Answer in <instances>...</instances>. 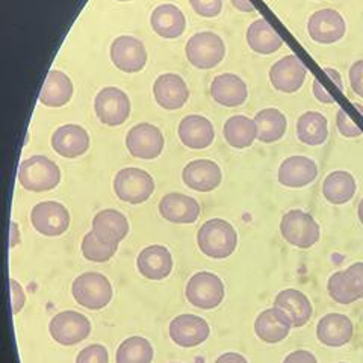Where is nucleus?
Instances as JSON below:
<instances>
[{"label":"nucleus","mask_w":363,"mask_h":363,"mask_svg":"<svg viewBox=\"0 0 363 363\" xmlns=\"http://www.w3.org/2000/svg\"><path fill=\"white\" fill-rule=\"evenodd\" d=\"M150 25L156 35L165 40H176L184 35L186 18L182 9L172 4L159 5L150 16Z\"/></svg>","instance_id":"nucleus-27"},{"label":"nucleus","mask_w":363,"mask_h":363,"mask_svg":"<svg viewBox=\"0 0 363 363\" xmlns=\"http://www.w3.org/2000/svg\"><path fill=\"white\" fill-rule=\"evenodd\" d=\"M245 40L248 48L257 55H272L283 45L281 37L265 18H257L248 26Z\"/></svg>","instance_id":"nucleus-31"},{"label":"nucleus","mask_w":363,"mask_h":363,"mask_svg":"<svg viewBox=\"0 0 363 363\" xmlns=\"http://www.w3.org/2000/svg\"><path fill=\"white\" fill-rule=\"evenodd\" d=\"M109 56L112 64L123 73H140L147 64V50L141 40L132 35L117 37L111 44Z\"/></svg>","instance_id":"nucleus-13"},{"label":"nucleus","mask_w":363,"mask_h":363,"mask_svg":"<svg viewBox=\"0 0 363 363\" xmlns=\"http://www.w3.org/2000/svg\"><path fill=\"white\" fill-rule=\"evenodd\" d=\"M336 128L337 132L345 136V138H359L362 136V130L357 128V124L348 117V113L344 109H339L336 112Z\"/></svg>","instance_id":"nucleus-40"},{"label":"nucleus","mask_w":363,"mask_h":363,"mask_svg":"<svg viewBox=\"0 0 363 363\" xmlns=\"http://www.w3.org/2000/svg\"><path fill=\"white\" fill-rule=\"evenodd\" d=\"M348 77H350L351 89L354 91V94L363 99V60H359L351 65Z\"/></svg>","instance_id":"nucleus-41"},{"label":"nucleus","mask_w":363,"mask_h":363,"mask_svg":"<svg viewBox=\"0 0 363 363\" xmlns=\"http://www.w3.org/2000/svg\"><path fill=\"white\" fill-rule=\"evenodd\" d=\"M73 298L77 304L89 311L105 309L112 300V285L106 276L100 272H84L74 279L72 285Z\"/></svg>","instance_id":"nucleus-3"},{"label":"nucleus","mask_w":363,"mask_h":363,"mask_svg":"<svg viewBox=\"0 0 363 363\" xmlns=\"http://www.w3.org/2000/svg\"><path fill=\"white\" fill-rule=\"evenodd\" d=\"M357 191V182L354 176L345 169H336L328 174L323 182V196L324 199L335 204L342 206L353 200Z\"/></svg>","instance_id":"nucleus-30"},{"label":"nucleus","mask_w":363,"mask_h":363,"mask_svg":"<svg viewBox=\"0 0 363 363\" xmlns=\"http://www.w3.org/2000/svg\"><path fill=\"white\" fill-rule=\"evenodd\" d=\"M328 295L330 298L339 304H351L356 303L359 298V295L356 294L353 285H351L350 277L347 274V271H336L328 279Z\"/></svg>","instance_id":"nucleus-37"},{"label":"nucleus","mask_w":363,"mask_h":363,"mask_svg":"<svg viewBox=\"0 0 363 363\" xmlns=\"http://www.w3.org/2000/svg\"><path fill=\"white\" fill-rule=\"evenodd\" d=\"M345 271L359 298H363V262L351 264Z\"/></svg>","instance_id":"nucleus-43"},{"label":"nucleus","mask_w":363,"mask_h":363,"mask_svg":"<svg viewBox=\"0 0 363 363\" xmlns=\"http://www.w3.org/2000/svg\"><path fill=\"white\" fill-rule=\"evenodd\" d=\"M185 55L192 67L199 70H211L224 60L225 44L218 33L209 30L197 32L188 40Z\"/></svg>","instance_id":"nucleus-5"},{"label":"nucleus","mask_w":363,"mask_h":363,"mask_svg":"<svg viewBox=\"0 0 363 363\" xmlns=\"http://www.w3.org/2000/svg\"><path fill=\"white\" fill-rule=\"evenodd\" d=\"M179 140L191 150H204L215 140V129L209 118L203 116H186L179 123Z\"/></svg>","instance_id":"nucleus-22"},{"label":"nucleus","mask_w":363,"mask_h":363,"mask_svg":"<svg viewBox=\"0 0 363 363\" xmlns=\"http://www.w3.org/2000/svg\"><path fill=\"white\" fill-rule=\"evenodd\" d=\"M153 96L156 104L167 111L184 108L189 99V89L185 79L176 73H164L157 76L153 84Z\"/></svg>","instance_id":"nucleus-18"},{"label":"nucleus","mask_w":363,"mask_h":363,"mask_svg":"<svg viewBox=\"0 0 363 363\" xmlns=\"http://www.w3.org/2000/svg\"><path fill=\"white\" fill-rule=\"evenodd\" d=\"M17 179L26 191L45 192L61 184V169L48 156L35 155L21 161Z\"/></svg>","instance_id":"nucleus-2"},{"label":"nucleus","mask_w":363,"mask_h":363,"mask_svg":"<svg viewBox=\"0 0 363 363\" xmlns=\"http://www.w3.org/2000/svg\"><path fill=\"white\" fill-rule=\"evenodd\" d=\"M9 286H11V300H13V313L17 315L23 308H25L26 294L16 279H11Z\"/></svg>","instance_id":"nucleus-42"},{"label":"nucleus","mask_w":363,"mask_h":363,"mask_svg":"<svg viewBox=\"0 0 363 363\" xmlns=\"http://www.w3.org/2000/svg\"><path fill=\"white\" fill-rule=\"evenodd\" d=\"M316 177H318L316 162L312 157L303 156V155H294L283 159L277 173L279 184L292 189L309 186L316 180Z\"/></svg>","instance_id":"nucleus-16"},{"label":"nucleus","mask_w":363,"mask_h":363,"mask_svg":"<svg viewBox=\"0 0 363 363\" xmlns=\"http://www.w3.org/2000/svg\"><path fill=\"white\" fill-rule=\"evenodd\" d=\"M182 180L192 191L212 192L221 185L223 173L220 165L211 159H196L185 165Z\"/></svg>","instance_id":"nucleus-17"},{"label":"nucleus","mask_w":363,"mask_h":363,"mask_svg":"<svg viewBox=\"0 0 363 363\" xmlns=\"http://www.w3.org/2000/svg\"><path fill=\"white\" fill-rule=\"evenodd\" d=\"M194 13L204 18L218 17L223 9V0H189Z\"/></svg>","instance_id":"nucleus-39"},{"label":"nucleus","mask_w":363,"mask_h":363,"mask_svg":"<svg viewBox=\"0 0 363 363\" xmlns=\"http://www.w3.org/2000/svg\"><path fill=\"white\" fill-rule=\"evenodd\" d=\"M230 4L240 13H255L256 11V6L252 0H230Z\"/></svg>","instance_id":"nucleus-47"},{"label":"nucleus","mask_w":363,"mask_h":363,"mask_svg":"<svg viewBox=\"0 0 363 363\" xmlns=\"http://www.w3.org/2000/svg\"><path fill=\"white\" fill-rule=\"evenodd\" d=\"M324 73L327 76L332 77V81L335 82V85L339 88V91H344V82H342V76L339 74L337 70H335V68L332 67H324Z\"/></svg>","instance_id":"nucleus-48"},{"label":"nucleus","mask_w":363,"mask_h":363,"mask_svg":"<svg viewBox=\"0 0 363 363\" xmlns=\"http://www.w3.org/2000/svg\"><path fill=\"white\" fill-rule=\"evenodd\" d=\"M168 330L173 342L182 348L199 347L203 342H206V339L211 335V327L208 321L192 313L177 315L169 323Z\"/></svg>","instance_id":"nucleus-15"},{"label":"nucleus","mask_w":363,"mask_h":363,"mask_svg":"<svg viewBox=\"0 0 363 363\" xmlns=\"http://www.w3.org/2000/svg\"><path fill=\"white\" fill-rule=\"evenodd\" d=\"M308 68L295 55H286L269 68V82L272 88L283 94H294L306 82Z\"/></svg>","instance_id":"nucleus-14"},{"label":"nucleus","mask_w":363,"mask_h":363,"mask_svg":"<svg viewBox=\"0 0 363 363\" xmlns=\"http://www.w3.org/2000/svg\"><path fill=\"white\" fill-rule=\"evenodd\" d=\"M353 106H354V108L362 113V116H363V106H362V105H359V104H353Z\"/></svg>","instance_id":"nucleus-51"},{"label":"nucleus","mask_w":363,"mask_h":363,"mask_svg":"<svg viewBox=\"0 0 363 363\" xmlns=\"http://www.w3.org/2000/svg\"><path fill=\"white\" fill-rule=\"evenodd\" d=\"M308 33L316 44H335L345 37L347 23L336 9H318L308 20Z\"/></svg>","instance_id":"nucleus-11"},{"label":"nucleus","mask_w":363,"mask_h":363,"mask_svg":"<svg viewBox=\"0 0 363 363\" xmlns=\"http://www.w3.org/2000/svg\"><path fill=\"white\" fill-rule=\"evenodd\" d=\"M76 363H109L108 350L100 344H91L79 351Z\"/></svg>","instance_id":"nucleus-38"},{"label":"nucleus","mask_w":363,"mask_h":363,"mask_svg":"<svg viewBox=\"0 0 363 363\" xmlns=\"http://www.w3.org/2000/svg\"><path fill=\"white\" fill-rule=\"evenodd\" d=\"M312 93H313L315 99L323 105H333L335 104V97L330 93H328L327 88L321 84L320 79H315V81H313Z\"/></svg>","instance_id":"nucleus-44"},{"label":"nucleus","mask_w":363,"mask_h":363,"mask_svg":"<svg viewBox=\"0 0 363 363\" xmlns=\"http://www.w3.org/2000/svg\"><path fill=\"white\" fill-rule=\"evenodd\" d=\"M185 294L192 306L211 311L218 308L224 300V283L213 272L200 271L188 280Z\"/></svg>","instance_id":"nucleus-7"},{"label":"nucleus","mask_w":363,"mask_h":363,"mask_svg":"<svg viewBox=\"0 0 363 363\" xmlns=\"http://www.w3.org/2000/svg\"><path fill=\"white\" fill-rule=\"evenodd\" d=\"M283 363H318V359L308 350H297L289 353Z\"/></svg>","instance_id":"nucleus-45"},{"label":"nucleus","mask_w":363,"mask_h":363,"mask_svg":"<svg viewBox=\"0 0 363 363\" xmlns=\"http://www.w3.org/2000/svg\"><path fill=\"white\" fill-rule=\"evenodd\" d=\"M200 252L211 259H225L235 253L238 233L235 227L223 218L208 220L197 232Z\"/></svg>","instance_id":"nucleus-1"},{"label":"nucleus","mask_w":363,"mask_h":363,"mask_svg":"<svg viewBox=\"0 0 363 363\" xmlns=\"http://www.w3.org/2000/svg\"><path fill=\"white\" fill-rule=\"evenodd\" d=\"M337 363H347V362H337Z\"/></svg>","instance_id":"nucleus-53"},{"label":"nucleus","mask_w":363,"mask_h":363,"mask_svg":"<svg viewBox=\"0 0 363 363\" xmlns=\"http://www.w3.org/2000/svg\"><path fill=\"white\" fill-rule=\"evenodd\" d=\"M274 308L288 315L294 328L308 324L313 315V308L308 295L292 288L283 289L276 295Z\"/></svg>","instance_id":"nucleus-26"},{"label":"nucleus","mask_w":363,"mask_h":363,"mask_svg":"<svg viewBox=\"0 0 363 363\" xmlns=\"http://www.w3.org/2000/svg\"><path fill=\"white\" fill-rule=\"evenodd\" d=\"M82 255L89 262H96V264H105L108 260H111L113 256H116L118 245L116 244H109L101 241L100 238L91 230L88 232L81 244Z\"/></svg>","instance_id":"nucleus-36"},{"label":"nucleus","mask_w":363,"mask_h":363,"mask_svg":"<svg viewBox=\"0 0 363 363\" xmlns=\"http://www.w3.org/2000/svg\"><path fill=\"white\" fill-rule=\"evenodd\" d=\"M211 97L224 108H236L245 104L248 88L242 79L233 73H223L211 84Z\"/></svg>","instance_id":"nucleus-25"},{"label":"nucleus","mask_w":363,"mask_h":363,"mask_svg":"<svg viewBox=\"0 0 363 363\" xmlns=\"http://www.w3.org/2000/svg\"><path fill=\"white\" fill-rule=\"evenodd\" d=\"M70 212L60 201H41L30 211L33 229L49 238L64 235L70 227Z\"/></svg>","instance_id":"nucleus-10"},{"label":"nucleus","mask_w":363,"mask_h":363,"mask_svg":"<svg viewBox=\"0 0 363 363\" xmlns=\"http://www.w3.org/2000/svg\"><path fill=\"white\" fill-rule=\"evenodd\" d=\"M155 356L149 339L143 336H130L124 339L117 348V363H152Z\"/></svg>","instance_id":"nucleus-35"},{"label":"nucleus","mask_w":363,"mask_h":363,"mask_svg":"<svg viewBox=\"0 0 363 363\" xmlns=\"http://www.w3.org/2000/svg\"><path fill=\"white\" fill-rule=\"evenodd\" d=\"M292 323L285 312L272 308L260 312L255 321V333L265 344H279L291 333Z\"/></svg>","instance_id":"nucleus-23"},{"label":"nucleus","mask_w":363,"mask_h":363,"mask_svg":"<svg viewBox=\"0 0 363 363\" xmlns=\"http://www.w3.org/2000/svg\"><path fill=\"white\" fill-rule=\"evenodd\" d=\"M74 94L72 79L61 70H50L40 93V104L48 108H62L70 104Z\"/></svg>","instance_id":"nucleus-28"},{"label":"nucleus","mask_w":363,"mask_h":363,"mask_svg":"<svg viewBox=\"0 0 363 363\" xmlns=\"http://www.w3.org/2000/svg\"><path fill=\"white\" fill-rule=\"evenodd\" d=\"M49 332L56 344L72 347L81 344L89 336L91 323L81 312L64 311L52 318Z\"/></svg>","instance_id":"nucleus-9"},{"label":"nucleus","mask_w":363,"mask_h":363,"mask_svg":"<svg viewBox=\"0 0 363 363\" xmlns=\"http://www.w3.org/2000/svg\"><path fill=\"white\" fill-rule=\"evenodd\" d=\"M257 126V140L264 144L280 141L286 133L288 118L277 108H265L259 111L255 117Z\"/></svg>","instance_id":"nucleus-34"},{"label":"nucleus","mask_w":363,"mask_h":363,"mask_svg":"<svg viewBox=\"0 0 363 363\" xmlns=\"http://www.w3.org/2000/svg\"><path fill=\"white\" fill-rule=\"evenodd\" d=\"M354 336V325L347 315L328 313L324 315L316 325V337L325 347H344Z\"/></svg>","instance_id":"nucleus-20"},{"label":"nucleus","mask_w":363,"mask_h":363,"mask_svg":"<svg viewBox=\"0 0 363 363\" xmlns=\"http://www.w3.org/2000/svg\"><path fill=\"white\" fill-rule=\"evenodd\" d=\"M140 274L149 280H164L173 271V256L164 245H149L136 257Z\"/></svg>","instance_id":"nucleus-24"},{"label":"nucleus","mask_w":363,"mask_h":363,"mask_svg":"<svg viewBox=\"0 0 363 363\" xmlns=\"http://www.w3.org/2000/svg\"><path fill=\"white\" fill-rule=\"evenodd\" d=\"M357 217H359V221L363 224V199L360 200L359 206H357Z\"/></svg>","instance_id":"nucleus-50"},{"label":"nucleus","mask_w":363,"mask_h":363,"mask_svg":"<svg viewBox=\"0 0 363 363\" xmlns=\"http://www.w3.org/2000/svg\"><path fill=\"white\" fill-rule=\"evenodd\" d=\"M118 2H130V0H118Z\"/></svg>","instance_id":"nucleus-52"},{"label":"nucleus","mask_w":363,"mask_h":363,"mask_svg":"<svg viewBox=\"0 0 363 363\" xmlns=\"http://www.w3.org/2000/svg\"><path fill=\"white\" fill-rule=\"evenodd\" d=\"M129 221L117 209H104L94 215L93 232L101 241L120 245L129 233Z\"/></svg>","instance_id":"nucleus-29"},{"label":"nucleus","mask_w":363,"mask_h":363,"mask_svg":"<svg viewBox=\"0 0 363 363\" xmlns=\"http://www.w3.org/2000/svg\"><path fill=\"white\" fill-rule=\"evenodd\" d=\"M20 242H21L20 227H18V223L13 221V223H11V242H9V245H11V248H14V247H17Z\"/></svg>","instance_id":"nucleus-49"},{"label":"nucleus","mask_w":363,"mask_h":363,"mask_svg":"<svg viewBox=\"0 0 363 363\" xmlns=\"http://www.w3.org/2000/svg\"><path fill=\"white\" fill-rule=\"evenodd\" d=\"M52 149L62 157L76 159L89 149V135L79 124H64L52 135Z\"/></svg>","instance_id":"nucleus-19"},{"label":"nucleus","mask_w":363,"mask_h":363,"mask_svg":"<svg viewBox=\"0 0 363 363\" xmlns=\"http://www.w3.org/2000/svg\"><path fill=\"white\" fill-rule=\"evenodd\" d=\"M116 196L129 204H143L155 192L153 177L143 168L128 167L123 168L112 182Z\"/></svg>","instance_id":"nucleus-6"},{"label":"nucleus","mask_w":363,"mask_h":363,"mask_svg":"<svg viewBox=\"0 0 363 363\" xmlns=\"http://www.w3.org/2000/svg\"><path fill=\"white\" fill-rule=\"evenodd\" d=\"M297 138L300 143L318 147L328 138V121L318 111H306L297 120Z\"/></svg>","instance_id":"nucleus-33"},{"label":"nucleus","mask_w":363,"mask_h":363,"mask_svg":"<svg viewBox=\"0 0 363 363\" xmlns=\"http://www.w3.org/2000/svg\"><path fill=\"white\" fill-rule=\"evenodd\" d=\"M165 140L162 132L150 123H140L126 135V147L133 157L153 161L164 152Z\"/></svg>","instance_id":"nucleus-12"},{"label":"nucleus","mask_w":363,"mask_h":363,"mask_svg":"<svg viewBox=\"0 0 363 363\" xmlns=\"http://www.w3.org/2000/svg\"><path fill=\"white\" fill-rule=\"evenodd\" d=\"M280 233L288 244L303 250L313 247L321 238L320 224L309 212L301 209H292L283 215Z\"/></svg>","instance_id":"nucleus-4"},{"label":"nucleus","mask_w":363,"mask_h":363,"mask_svg":"<svg viewBox=\"0 0 363 363\" xmlns=\"http://www.w3.org/2000/svg\"><path fill=\"white\" fill-rule=\"evenodd\" d=\"M161 217L174 224H192L200 217V204L194 197L182 192H169L159 201Z\"/></svg>","instance_id":"nucleus-21"},{"label":"nucleus","mask_w":363,"mask_h":363,"mask_svg":"<svg viewBox=\"0 0 363 363\" xmlns=\"http://www.w3.org/2000/svg\"><path fill=\"white\" fill-rule=\"evenodd\" d=\"M130 111L132 105L129 96L117 86L100 89L94 99V112L100 123H104L105 126H121L130 117Z\"/></svg>","instance_id":"nucleus-8"},{"label":"nucleus","mask_w":363,"mask_h":363,"mask_svg":"<svg viewBox=\"0 0 363 363\" xmlns=\"http://www.w3.org/2000/svg\"><path fill=\"white\" fill-rule=\"evenodd\" d=\"M215 363H248V360L240 354V353H233V351H229V353L221 354Z\"/></svg>","instance_id":"nucleus-46"},{"label":"nucleus","mask_w":363,"mask_h":363,"mask_svg":"<svg viewBox=\"0 0 363 363\" xmlns=\"http://www.w3.org/2000/svg\"><path fill=\"white\" fill-rule=\"evenodd\" d=\"M223 135L227 144L238 150H244L252 147L259 136L255 118H250L247 116L230 117L224 123Z\"/></svg>","instance_id":"nucleus-32"}]
</instances>
